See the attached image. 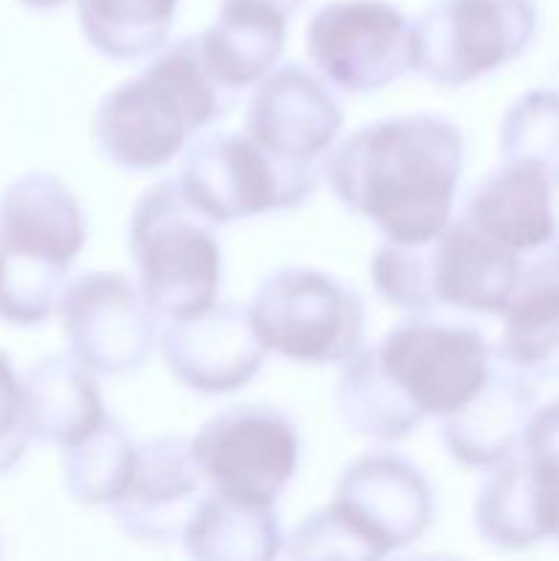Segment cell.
I'll return each instance as SVG.
<instances>
[{
  "mask_svg": "<svg viewBox=\"0 0 559 561\" xmlns=\"http://www.w3.org/2000/svg\"><path fill=\"white\" fill-rule=\"evenodd\" d=\"M464 170V135L442 115L373 121L323 162L334 197L389 241L420 244L449 225Z\"/></svg>",
  "mask_w": 559,
  "mask_h": 561,
  "instance_id": "cell-1",
  "label": "cell"
},
{
  "mask_svg": "<svg viewBox=\"0 0 559 561\" xmlns=\"http://www.w3.org/2000/svg\"><path fill=\"white\" fill-rule=\"evenodd\" d=\"M236 93L203 64L197 38H181L137 77L102 99L93 140L102 157L124 170L164 168L195 131L223 118Z\"/></svg>",
  "mask_w": 559,
  "mask_h": 561,
  "instance_id": "cell-2",
  "label": "cell"
},
{
  "mask_svg": "<svg viewBox=\"0 0 559 561\" xmlns=\"http://www.w3.org/2000/svg\"><path fill=\"white\" fill-rule=\"evenodd\" d=\"M433 491L425 474L395 453H367L340 474L334 499L301 520L285 553L294 559H378L425 535Z\"/></svg>",
  "mask_w": 559,
  "mask_h": 561,
  "instance_id": "cell-3",
  "label": "cell"
},
{
  "mask_svg": "<svg viewBox=\"0 0 559 561\" xmlns=\"http://www.w3.org/2000/svg\"><path fill=\"white\" fill-rule=\"evenodd\" d=\"M524 255L480 233L469 219L449 222L431 241H384L370 277L384 301L409 312L453 310L504 312L518 285Z\"/></svg>",
  "mask_w": 559,
  "mask_h": 561,
  "instance_id": "cell-4",
  "label": "cell"
},
{
  "mask_svg": "<svg viewBox=\"0 0 559 561\" xmlns=\"http://www.w3.org/2000/svg\"><path fill=\"white\" fill-rule=\"evenodd\" d=\"M129 252L137 285L159 318L179 321L217 305L223 277L217 222L186 197L179 179L159 181L135 203Z\"/></svg>",
  "mask_w": 559,
  "mask_h": 561,
  "instance_id": "cell-5",
  "label": "cell"
},
{
  "mask_svg": "<svg viewBox=\"0 0 559 561\" xmlns=\"http://www.w3.org/2000/svg\"><path fill=\"white\" fill-rule=\"evenodd\" d=\"M250 318L266 351L305 365H338L360 351L365 301L318 268H277L258 285Z\"/></svg>",
  "mask_w": 559,
  "mask_h": 561,
  "instance_id": "cell-6",
  "label": "cell"
},
{
  "mask_svg": "<svg viewBox=\"0 0 559 561\" xmlns=\"http://www.w3.org/2000/svg\"><path fill=\"white\" fill-rule=\"evenodd\" d=\"M179 184L214 222L288 211L318 184L316 162H296L269 151L250 135H212L186 151Z\"/></svg>",
  "mask_w": 559,
  "mask_h": 561,
  "instance_id": "cell-7",
  "label": "cell"
},
{
  "mask_svg": "<svg viewBox=\"0 0 559 561\" xmlns=\"http://www.w3.org/2000/svg\"><path fill=\"white\" fill-rule=\"evenodd\" d=\"M535 31V0H436L414 22V71L466 85L524 55Z\"/></svg>",
  "mask_w": 559,
  "mask_h": 561,
  "instance_id": "cell-8",
  "label": "cell"
},
{
  "mask_svg": "<svg viewBox=\"0 0 559 561\" xmlns=\"http://www.w3.org/2000/svg\"><path fill=\"white\" fill-rule=\"evenodd\" d=\"M208 488L252 507H272L299 463V433L272 405H230L192 438Z\"/></svg>",
  "mask_w": 559,
  "mask_h": 561,
  "instance_id": "cell-9",
  "label": "cell"
},
{
  "mask_svg": "<svg viewBox=\"0 0 559 561\" xmlns=\"http://www.w3.org/2000/svg\"><path fill=\"white\" fill-rule=\"evenodd\" d=\"M389 381L422 416H449L464 409L491 376L493 351L477 329L409 318L376 345Z\"/></svg>",
  "mask_w": 559,
  "mask_h": 561,
  "instance_id": "cell-10",
  "label": "cell"
},
{
  "mask_svg": "<svg viewBox=\"0 0 559 561\" xmlns=\"http://www.w3.org/2000/svg\"><path fill=\"white\" fill-rule=\"evenodd\" d=\"M307 58L340 91H378L414 69V25L387 0H334L307 25Z\"/></svg>",
  "mask_w": 559,
  "mask_h": 561,
  "instance_id": "cell-11",
  "label": "cell"
},
{
  "mask_svg": "<svg viewBox=\"0 0 559 561\" xmlns=\"http://www.w3.org/2000/svg\"><path fill=\"white\" fill-rule=\"evenodd\" d=\"M69 354L99 376H129L157 348V312L118 272H91L66 285L58 307Z\"/></svg>",
  "mask_w": 559,
  "mask_h": 561,
  "instance_id": "cell-12",
  "label": "cell"
},
{
  "mask_svg": "<svg viewBox=\"0 0 559 561\" xmlns=\"http://www.w3.org/2000/svg\"><path fill=\"white\" fill-rule=\"evenodd\" d=\"M208 491L192 438L159 436L137 447L129 485L110 510L124 535L168 546L184 537Z\"/></svg>",
  "mask_w": 559,
  "mask_h": 561,
  "instance_id": "cell-13",
  "label": "cell"
},
{
  "mask_svg": "<svg viewBox=\"0 0 559 561\" xmlns=\"http://www.w3.org/2000/svg\"><path fill=\"white\" fill-rule=\"evenodd\" d=\"M159 351L168 370L201 394L247 387L266 359V345L244 305H214L206 312L170 321L159 334Z\"/></svg>",
  "mask_w": 559,
  "mask_h": 561,
  "instance_id": "cell-14",
  "label": "cell"
},
{
  "mask_svg": "<svg viewBox=\"0 0 559 561\" xmlns=\"http://www.w3.org/2000/svg\"><path fill=\"white\" fill-rule=\"evenodd\" d=\"M340 126L343 107L332 88L296 64L263 77L247 110V135L296 162H316Z\"/></svg>",
  "mask_w": 559,
  "mask_h": 561,
  "instance_id": "cell-15",
  "label": "cell"
},
{
  "mask_svg": "<svg viewBox=\"0 0 559 561\" xmlns=\"http://www.w3.org/2000/svg\"><path fill=\"white\" fill-rule=\"evenodd\" d=\"M535 398L529 376L499 359L491 365L486 387L464 409L444 416V447L471 469L504 463L524 442L526 425L535 414Z\"/></svg>",
  "mask_w": 559,
  "mask_h": 561,
  "instance_id": "cell-16",
  "label": "cell"
},
{
  "mask_svg": "<svg viewBox=\"0 0 559 561\" xmlns=\"http://www.w3.org/2000/svg\"><path fill=\"white\" fill-rule=\"evenodd\" d=\"M475 526L486 542L521 551L559 529V477L532 458L493 466L477 491Z\"/></svg>",
  "mask_w": 559,
  "mask_h": 561,
  "instance_id": "cell-17",
  "label": "cell"
},
{
  "mask_svg": "<svg viewBox=\"0 0 559 561\" xmlns=\"http://www.w3.org/2000/svg\"><path fill=\"white\" fill-rule=\"evenodd\" d=\"M493 356L535 378H559V239L524 252Z\"/></svg>",
  "mask_w": 559,
  "mask_h": 561,
  "instance_id": "cell-18",
  "label": "cell"
},
{
  "mask_svg": "<svg viewBox=\"0 0 559 561\" xmlns=\"http://www.w3.org/2000/svg\"><path fill=\"white\" fill-rule=\"evenodd\" d=\"M0 244L71 266L85 244V217L69 186L49 173L11 181L0 195Z\"/></svg>",
  "mask_w": 559,
  "mask_h": 561,
  "instance_id": "cell-19",
  "label": "cell"
},
{
  "mask_svg": "<svg viewBox=\"0 0 559 561\" xmlns=\"http://www.w3.org/2000/svg\"><path fill=\"white\" fill-rule=\"evenodd\" d=\"M551 186L543 170L504 162L471 190L464 219L507 250L535 252L557 239Z\"/></svg>",
  "mask_w": 559,
  "mask_h": 561,
  "instance_id": "cell-20",
  "label": "cell"
},
{
  "mask_svg": "<svg viewBox=\"0 0 559 561\" xmlns=\"http://www.w3.org/2000/svg\"><path fill=\"white\" fill-rule=\"evenodd\" d=\"M93 376L96 373L75 354L38 359L22 376L31 438L66 449L96 431L107 420V411Z\"/></svg>",
  "mask_w": 559,
  "mask_h": 561,
  "instance_id": "cell-21",
  "label": "cell"
},
{
  "mask_svg": "<svg viewBox=\"0 0 559 561\" xmlns=\"http://www.w3.org/2000/svg\"><path fill=\"white\" fill-rule=\"evenodd\" d=\"M285 16L247 3H223L219 16L201 33L197 49L217 82L230 93L269 75L285 47Z\"/></svg>",
  "mask_w": 559,
  "mask_h": 561,
  "instance_id": "cell-22",
  "label": "cell"
},
{
  "mask_svg": "<svg viewBox=\"0 0 559 561\" xmlns=\"http://www.w3.org/2000/svg\"><path fill=\"white\" fill-rule=\"evenodd\" d=\"M181 542L195 559L263 561L277 557L283 531L272 507H252L208 491Z\"/></svg>",
  "mask_w": 559,
  "mask_h": 561,
  "instance_id": "cell-23",
  "label": "cell"
},
{
  "mask_svg": "<svg viewBox=\"0 0 559 561\" xmlns=\"http://www.w3.org/2000/svg\"><path fill=\"white\" fill-rule=\"evenodd\" d=\"M334 405L351 431L373 442H400L425 420L381 370L376 348H360L345 359L334 383Z\"/></svg>",
  "mask_w": 559,
  "mask_h": 561,
  "instance_id": "cell-24",
  "label": "cell"
},
{
  "mask_svg": "<svg viewBox=\"0 0 559 561\" xmlns=\"http://www.w3.org/2000/svg\"><path fill=\"white\" fill-rule=\"evenodd\" d=\"M179 0H77L85 42L110 60H140L159 53Z\"/></svg>",
  "mask_w": 559,
  "mask_h": 561,
  "instance_id": "cell-25",
  "label": "cell"
},
{
  "mask_svg": "<svg viewBox=\"0 0 559 561\" xmlns=\"http://www.w3.org/2000/svg\"><path fill=\"white\" fill-rule=\"evenodd\" d=\"M137 447L115 416L64 453V488L75 502L113 507L129 485Z\"/></svg>",
  "mask_w": 559,
  "mask_h": 561,
  "instance_id": "cell-26",
  "label": "cell"
},
{
  "mask_svg": "<svg viewBox=\"0 0 559 561\" xmlns=\"http://www.w3.org/2000/svg\"><path fill=\"white\" fill-rule=\"evenodd\" d=\"M504 162H524L559 184V91L537 88L504 113L499 126Z\"/></svg>",
  "mask_w": 559,
  "mask_h": 561,
  "instance_id": "cell-27",
  "label": "cell"
},
{
  "mask_svg": "<svg viewBox=\"0 0 559 561\" xmlns=\"http://www.w3.org/2000/svg\"><path fill=\"white\" fill-rule=\"evenodd\" d=\"M69 266L0 244V321L33 327L58 312Z\"/></svg>",
  "mask_w": 559,
  "mask_h": 561,
  "instance_id": "cell-28",
  "label": "cell"
},
{
  "mask_svg": "<svg viewBox=\"0 0 559 561\" xmlns=\"http://www.w3.org/2000/svg\"><path fill=\"white\" fill-rule=\"evenodd\" d=\"M31 431L25 420V394L22 378H16L9 356L0 351V474L14 469L25 455Z\"/></svg>",
  "mask_w": 559,
  "mask_h": 561,
  "instance_id": "cell-29",
  "label": "cell"
},
{
  "mask_svg": "<svg viewBox=\"0 0 559 561\" xmlns=\"http://www.w3.org/2000/svg\"><path fill=\"white\" fill-rule=\"evenodd\" d=\"M521 447L526 458L559 477V400L532 414Z\"/></svg>",
  "mask_w": 559,
  "mask_h": 561,
  "instance_id": "cell-30",
  "label": "cell"
},
{
  "mask_svg": "<svg viewBox=\"0 0 559 561\" xmlns=\"http://www.w3.org/2000/svg\"><path fill=\"white\" fill-rule=\"evenodd\" d=\"M223 3H247V5H258V9H266V11H274V14L285 16V20H290L294 16V11L299 9L305 0H223Z\"/></svg>",
  "mask_w": 559,
  "mask_h": 561,
  "instance_id": "cell-31",
  "label": "cell"
},
{
  "mask_svg": "<svg viewBox=\"0 0 559 561\" xmlns=\"http://www.w3.org/2000/svg\"><path fill=\"white\" fill-rule=\"evenodd\" d=\"M20 3H25L27 9H38V11H53V9H60V5L71 3V0H20Z\"/></svg>",
  "mask_w": 559,
  "mask_h": 561,
  "instance_id": "cell-32",
  "label": "cell"
},
{
  "mask_svg": "<svg viewBox=\"0 0 559 561\" xmlns=\"http://www.w3.org/2000/svg\"><path fill=\"white\" fill-rule=\"evenodd\" d=\"M557 535H559V529H557Z\"/></svg>",
  "mask_w": 559,
  "mask_h": 561,
  "instance_id": "cell-33",
  "label": "cell"
}]
</instances>
